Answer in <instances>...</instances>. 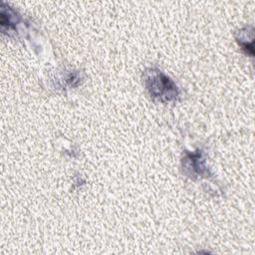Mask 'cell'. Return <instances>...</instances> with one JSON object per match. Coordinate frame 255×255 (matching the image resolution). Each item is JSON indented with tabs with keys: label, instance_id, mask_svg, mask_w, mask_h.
<instances>
[{
	"label": "cell",
	"instance_id": "cell-3",
	"mask_svg": "<svg viewBox=\"0 0 255 255\" xmlns=\"http://www.w3.org/2000/svg\"><path fill=\"white\" fill-rule=\"evenodd\" d=\"M0 16V24L2 27V31H9L13 29L16 26V24L20 21L19 14L13 8L9 7L5 3H2Z\"/></svg>",
	"mask_w": 255,
	"mask_h": 255
},
{
	"label": "cell",
	"instance_id": "cell-4",
	"mask_svg": "<svg viewBox=\"0 0 255 255\" xmlns=\"http://www.w3.org/2000/svg\"><path fill=\"white\" fill-rule=\"evenodd\" d=\"M237 42L241 46V48L245 51L246 54L252 56L253 55V30L248 31L247 28L241 30L239 32V36L237 37Z\"/></svg>",
	"mask_w": 255,
	"mask_h": 255
},
{
	"label": "cell",
	"instance_id": "cell-2",
	"mask_svg": "<svg viewBox=\"0 0 255 255\" xmlns=\"http://www.w3.org/2000/svg\"><path fill=\"white\" fill-rule=\"evenodd\" d=\"M182 165L185 173L190 177L208 176L209 174L202 150L197 149L194 152H186L182 158Z\"/></svg>",
	"mask_w": 255,
	"mask_h": 255
},
{
	"label": "cell",
	"instance_id": "cell-1",
	"mask_svg": "<svg viewBox=\"0 0 255 255\" xmlns=\"http://www.w3.org/2000/svg\"><path fill=\"white\" fill-rule=\"evenodd\" d=\"M144 85L149 95L162 103L176 101L179 90L175 83L156 68H148L143 73Z\"/></svg>",
	"mask_w": 255,
	"mask_h": 255
}]
</instances>
